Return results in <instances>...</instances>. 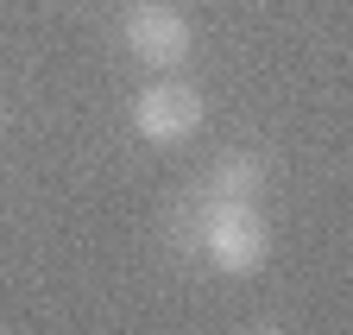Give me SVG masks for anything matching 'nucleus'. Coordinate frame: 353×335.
<instances>
[{"instance_id": "f257e3e1", "label": "nucleus", "mask_w": 353, "mask_h": 335, "mask_svg": "<svg viewBox=\"0 0 353 335\" xmlns=\"http://www.w3.org/2000/svg\"><path fill=\"white\" fill-rule=\"evenodd\" d=\"M202 120H208V102L183 76H158L132 95V133L145 146H183V140L202 133Z\"/></svg>"}, {"instance_id": "f03ea898", "label": "nucleus", "mask_w": 353, "mask_h": 335, "mask_svg": "<svg viewBox=\"0 0 353 335\" xmlns=\"http://www.w3.org/2000/svg\"><path fill=\"white\" fill-rule=\"evenodd\" d=\"M202 260L228 278H252L272 260V234H265L252 202H228V209H202Z\"/></svg>"}, {"instance_id": "7ed1b4c3", "label": "nucleus", "mask_w": 353, "mask_h": 335, "mask_svg": "<svg viewBox=\"0 0 353 335\" xmlns=\"http://www.w3.org/2000/svg\"><path fill=\"white\" fill-rule=\"evenodd\" d=\"M126 51L145 70H183L196 51V26L170 7V0H139L126 13Z\"/></svg>"}, {"instance_id": "20e7f679", "label": "nucleus", "mask_w": 353, "mask_h": 335, "mask_svg": "<svg viewBox=\"0 0 353 335\" xmlns=\"http://www.w3.org/2000/svg\"><path fill=\"white\" fill-rule=\"evenodd\" d=\"M265 190V164L252 152H228V158H214L208 164V178L196 190V209H228V202H259Z\"/></svg>"}, {"instance_id": "39448f33", "label": "nucleus", "mask_w": 353, "mask_h": 335, "mask_svg": "<svg viewBox=\"0 0 353 335\" xmlns=\"http://www.w3.org/2000/svg\"><path fill=\"white\" fill-rule=\"evenodd\" d=\"M0 127H7V108H0Z\"/></svg>"}]
</instances>
